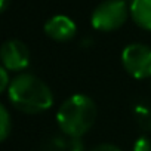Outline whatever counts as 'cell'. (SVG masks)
I'll list each match as a JSON object with an SVG mask.
<instances>
[{"mask_svg":"<svg viewBox=\"0 0 151 151\" xmlns=\"http://www.w3.org/2000/svg\"><path fill=\"white\" fill-rule=\"evenodd\" d=\"M11 104L21 113L40 114L53 105V93L50 88L37 76L22 73L12 79L8 89Z\"/></svg>","mask_w":151,"mask_h":151,"instance_id":"obj_1","label":"cell"},{"mask_svg":"<svg viewBox=\"0 0 151 151\" xmlns=\"http://www.w3.org/2000/svg\"><path fill=\"white\" fill-rule=\"evenodd\" d=\"M96 114V104L92 98L76 93L61 104L56 113V123L65 136L82 138L95 124Z\"/></svg>","mask_w":151,"mask_h":151,"instance_id":"obj_2","label":"cell"},{"mask_svg":"<svg viewBox=\"0 0 151 151\" xmlns=\"http://www.w3.org/2000/svg\"><path fill=\"white\" fill-rule=\"evenodd\" d=\"M130 17L138 27L151 31V0H133L130 3Z\"/></svg>","mask_w":151,"mask_h":151,"instance_id":"obj_8","label":"cell"},{"mask_svg":"<svg viewBox=\"0 0 151 151\" xmlns=\"http://www.w3.org/2000/svg\"><path fill=\"white\" fill-rule=\"evenodd\" d=\"M6 6H8V0H0V9L5 11V9H6Z\"/></svg>","mask_w":151,"mask_h":151,"instance_id":"obj_14","label":"cell"},{"mask_svg":"<svg viewBox=\"0 0 151 151\" xmlns=\"http://www.w3.org/2000/svg\"><path fill=\"white\" fill-rule=\"evenodd\" d=\"M12 130V119L5 105H0V141H6Z\"/></svg>","mask_w":151,"mask_h":151,"instance_id":"obj_10","label":"cell"},{"mask_svg":"<svg viewBox=\"0 0 151 151\" xmlns=\"http://www.w3.org/2000/svg\"><path fill=\"white\" fill-rule=\"evenodd\" d=\"M0 59L8 71H21L30 65V50L21 40L11 39L2 45Z\"/></svg>","mask_w":151,"mask_h":151,"instance_id":"obj_5","label":"cell"},{"mask_svg":"<svg viewBox=\"0 0 151 151\" xmlns=\"http://www.w3.org/2000/svg\"><path fill=\"white\" fill-rule=\"evenodd\" d=\"M122 64L135 79L151 77V47L142 43H132L123 49Z\"/></svg>","mask_w":151,"mask_h":151,"instance_id":"obj_4","label":"cell"},{"mask_svg":"<svg viewBox=\"0 0 151 151\" xmlns=\"http://www.w3.org/2000/svg\"><path fill=\"white\" fill-rule=\"evenodd\" d=\"M45 33L55 42H68L77 33V25L67 15H55L46 21Z\"/></svg>","mask_w":151,"mask_h":151,"instance_id":"obj_6","label":"cell"},{"mask_svg":"<svg viewBox=\"0 0 151 151\" xmlns=\"http://www.w3.org/2000/svg\"><path fill=\"white\" fill-rule=\"evenodd\" d=\"M133 116L144 132H151V107L147 104H136L133 107Z\"/></svg>","mask_w":151,"mask_h":151,"instance_id":"obj_9","label":"cell"},{"mask_svg":"<svg viewBox=\"0 0 151 151\" xmlns=\"http://www.w3.org/2000/svg\"><path fill=\"white\" fill-rule=\"evenodd\" d=\"M42 151H85V144L80 138L52 136L45 142Z\"/></svg>","mask_w":151,"mask_h":151,"instance_id":"obj_7","label":"cell"},{"mask_svg":"<svg viewBox=\"0 0 151 151\" xmlns=\"http://www.w3.org/2000/svg\"><path fill=\"white\" fill-rule=\"evenodd\" d=\"M133 151H151V141L147 136H139L133 144Z\"/></svg>","mask_w":151,"mask_h":151,"instance_id":"obj_11","label":"cell"},{"mask_svg":"<svg viewBox=\"0 0 151 151\" xmlns=\"http://www.w3.org/2000/svg\"><path fill=\"white\" fill-rule=\"evenodd\" d=\"M129 14L126 0H104L93 9L91 24L98 31H114L126 22Z\"/></svg>","mask_w":151,"mask_h":151,"instance_id":"obj_3","label":"cell"},{"mask_svg":"<svg viewBox=\"0 0 151 151\" xmlns=\"http://www.w3.org/2000/svg\"><path fill=\"white\" fill-rule=\"evenodd\" d=\"M126 2H130V3H132V2H133V0H126Z\"/></svg>","mask_w":151,"mask_h":151,"instance_id":"obj_15","label":"cell"},{"mask_svg":"<svg viewBox=\"0 0 151 151\" xmlns=\"http://www.w3.org/2000/svg\"><path fill=\"white\" fill-rule=\"evenodd\" d=\"M12 80L9 79V73L5 67L0 68V91L2 92H8L9 86H11Z\"/></svg>","mask_w":151,"mask_h":151,"instance_id":"obj_12","label":"cell"},{"mask_svg":"<svg viewBox=\"0 0 151 151\" xmlns=\"http://www.w3.org/2000/svg\"><path fill=\"white\" fill-rule=\"evenodd\" d=\"M91 151H122L119 147H116L114 144H99L95 148H92Z\"/></svg>","mask_w":151,"mask_h":151,"instance_id":"obj_13","label":"cell"}]
</instances>
